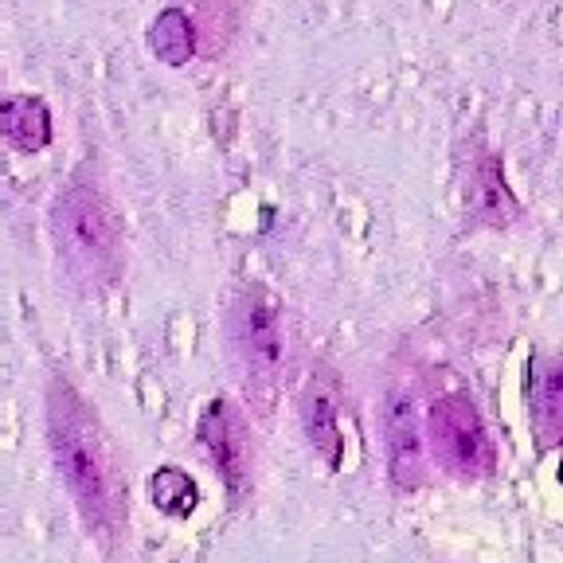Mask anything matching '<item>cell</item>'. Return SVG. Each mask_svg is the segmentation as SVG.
Masks as SVG:
<instances>
[{"label":"cell","instance_id":"obj_9","mask_svg":"<svg viewBox=\"0 0 563 563\" xmlns=\"http://www.w3.org/2000/svg\"><path fill=\"white\" fill-rule=\"evenodd\" d=\"M528 422L540 450L563 446V352H540L528 364Z\"/></svg>","mask_w":563,"mask_h":563},{"label":"cell","instance_id":"obj_11","mask_svg":"<svg viewBox=\"0 0 563 563\" xmlns=\"http://www.w3.org/2000/svg\"><path fill=\"white\" fill-rule=\"evenodd\" d=\"M150 52L165 67H185L196 55V27L185 9H161L150 24Z\"/></svg>","mask_w":563,"mask_h":563},{"label":"cell","instance_id":"obj_7","mask_svg":"<svg viewBox=\"0 0 563 563\" xmlns=\"http://www.w3.org/2000/svg\"><path fill=\"white\" fill-rule=\"evenodd\" d=\"M200 442L211 454L216 470L228 482L231 497H243L251 485V442H246L243 419L231 411L228 399H211L200 415Z\"/></svg>","mask_w":563,"mask_h":563},{"label":"cell","instance_id":"obj_2","mask_svg":"<svg viewBox=\"0 0 563 563\" xmlns=\"http://www.w3.org/2000/svg\"><path fill=\"white\" fill-rule=\"evenodd\" d=\"M52 239L70 274L82 282H114L122 266V228L102 188L75 173L52 200Z\"/></svg>","mask_w":563,"mask_h":563},{"label":"cell","instance_id":"obj_5","mask_svg":"<svg viewBox=\"0 0 563 563\" xmlns=\"http://www.w3.org/2000/svg\"><path fill=\"white\" fill-rule=\"evenodd\" d=\"M466 208L482 228H512L520 220V203L512 196L509 180H505V165L497 150H489L485 141H470L466 157Z\"/></svg>","mask_w":563,"mask_h":563},{"label":"cell","instance_id":"obj_12","mask_svg":"<svg viewBox=\"0 0 563 563\" xmlns=\"http://www.w3.org/2000/svg\"><path fill=\"white\" fill-rule=\"evenodd\" d=\"M150 497L161 512H168V517H188V512L196 509V501H200V489H196V482L185 474V470L165 466L150 477Z\"/></svg>","mask_w":563,"mask_h":563},{"label":"cell","instance_id":"obj_3","mask_svg":"<svg viewBox=\"0 0 563 563\" xmlns=\"http://www.w3.org/2000/svg\"><path fill=\"white\" fill-rule=\"evenodd\" d=\"M231 341H235L239 364L246 372V387L258 396H271L286 364V325L282 306L263 282H243L231 306Z\"/></svg>","mask_w":563,"mask_h":563},{"label":"cell","instance_id":"obj_4","mask_svg":"<svg viewBox=\"0 0 563 563\" xmlns=\"http://www.w3.org/2000/svg\"><path fill=\"white\" fill-rule=\"evenodd\" d=\"M431 450L439 457V466L457 482H482L497 466V450L485 431L482 415H477L474 399L466 391H450L431 404Z\"/></svg>","mask_w":563,"mask_h":563},{"label":"cell","instance_id":"obj_8","mask_svg":"<svg viewBox=\"0 0 563 563\" xmlns=\"http://www.w3.org/2000/svg\"><path fill=\"white\" fill-rule=\"evenodd\" d=\"M384 439H387V470H391L396 489H419L427 482V462H422V427L407 387H396L387 396Z\"/></svg>","mask_w":563,"mask_h":563},{"label":"cell","instance_id":"obj_6","mask_svg":"<svg viewBox=\"0 0 563 563\" xmlns=\"http://www.w3.org/2000/svg\"><path fill=\"white\" fill-rule=\"evenodd\" d=\"M301 427L306 439L313 446V454L325 462V470H336L344 457V439H341V379L329 364H317L309 372L306 387H301Z\"/></svg>","mask_w":563,"mask_h":563},{"label":"cell","instance_id":"obj_10","mask_svg":"<svg viewBox=\"0 0 563 563\" xmlns=\"http://www.w3.org/2000/svg\"><path fill=\"white\" fill-rule=\"evenodd\" d=\"M0 137L24 157L44 153L52 145V110L44 98L27 95V90L0 98Z\"/></svg>","mask_w":563,"mask_h":563},{"label":"cell","instance_id":"obj_1","mask_svg":"<svg viewBox=\"0 0 563 563\" xmlns=\"http://www.w3.org/2000/svg\"><path fill=\"white\" fill-rule=\"evenodd\" d=\"M47 442L90 537L114 544L125 528V489L114 450L106 442L95 407L67 376H52L47 384Z\"/></svg>","mask_w":563,"mask_h":563}]
</instances>
